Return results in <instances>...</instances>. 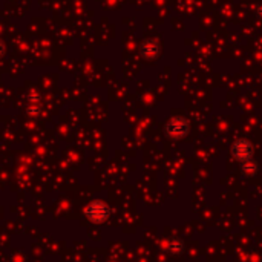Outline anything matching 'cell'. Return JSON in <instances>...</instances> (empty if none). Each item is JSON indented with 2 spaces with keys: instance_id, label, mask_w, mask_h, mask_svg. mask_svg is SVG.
<instances>
[{
  "instance_id": "1",
  "label": "cell",
  "mask_w": 262,
  "mask_h": 262,
  "mask_svg": "<svg viewBox=\"0 0 262 262\" xmlns=\"http://www.w3.org/2000/svg\"><path fill=\"white\" fill-rule=\"evenodd\" d=\"M232 155L238 161H241V163L252 160L253 158V146H252V143L247 141V140H238V141H235L233 146H232Z\"/></svg>"
},
{
  "instance_id": "2",
  "label": "cell",
  "mask_w": 262,
  "mask_h": 262,
  "mask_svg": "<svg viewBox=\"0 0 262 262\" xmlns=\"http://www.w3.org/2000/svg\"><path fill=\"white\" fill-rule=\"evenodd\" d=\"M166 130L172 137H184L189 132V121L186 118H173L167 124Z\"/></svg>"
},
{
  "instance_id": "3",
  "label": "cell",
  "mask_w": 262,
  "mask_h": 262,
  "mask_svg": "<svg viewBox=\"0 0 262 262\" xmlns=\"http://www.w3.org/2000/svg\"><path fill=\"white\" fill-rule=\"evenodd\" d=\"M255 12H256V15L259 17V18H262V2L256 6V9H255Z\"/></svg>"
}]
</instances>
